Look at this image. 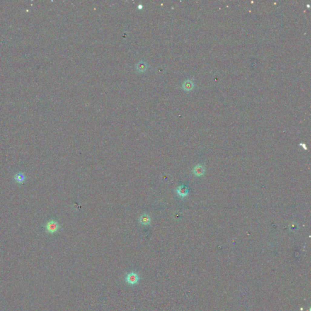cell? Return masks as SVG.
<instances>
[{
	"mask_svg": "<svg viewBox=\"0 0 311 311\" xmlns=\"http://www.w3.org/2000/svg\"><path fill=\"white\" fill-rule=\"evenodd\" d=\"M140 280L139 275L134 272H131L127 274L125 276V281L130 286H135L138 284Z\"/></svg>",
	"mask_w": 311,
	"mask_h": 311,
	"instance_id": "1",
	"label": "cell"
},
{
	"mask_svg": "<svg viewBox=\"0 0 311 311\" xmlns=\"http://www.w3.org/2000/svg\"><path fill=\"white\" fill-rule=\"evenodd\" d=\"M46 230L48 232H49L51 233H54L58 230L59 225L57 222L54 221H49V223H48V224L46 226Z\"/></svg>",
	"mask_w": 311,
	"mask_h": 311,
	"instance_id": "2",
	"label": "cell"
},
{
	"mask_svg": "<svg viewBox=\"0 0 311 311\" xmlns=\"http://www.w3.org/2000/svg\"><path fill=\"white\" fill-rule=\"evenodd\" d=\"M177 194L180 196V197H185L186 196L188 195V188L185 187V186H184V185H182V186H180L178 187V188L176 190Z\"/></svg>",
	"mask_w": 311,
	"mask_h": 311,
	"instance_id": "3",
	"label": "cell"
},
{
	"mask_svg": "<svg viewBox=\"0 0 311 311\" xmlns=\"http://www.w3.org/2000/svg\"><path fill=\"white\" fill-rule=\"evenodd\" d=\"M136 68L138 72H144L147 69L148 65L146 62L144 61H141L137 63V65H136Z\"/></svg>",
	"mask_w": 311,
	"mask_h": 311,
	"instance_id": "4",
	"label": "cell"
},
{
	"mask_svg": "<svg viewBox=\"0 0 311 311\" xmlns=\"http://www.w3.org/2000/svg\"><path fill=\"white\" fill-rule=\"evenodd\" d=\"M151 222V218L149 215L144 214L139 218V223L142 225H148Z\"/></svg>",
	"mask_w": 311,
	"mask_h": 311,
	"instance_id": "5",
	"label": "cell"
},
{
	"mask_svg": "<svg viewBox=\"0 0 311 311\" xmlns=\"http://www.w3.org/2000/svg\"><path fill=\"white\" fill-rule=\"evenodd\" d=\"M204 168L201 165H197L194 168L193 172L194 174L197 176H200L203 174L204 173Z\"/></svg>",
	"mask_w": 311,
	"mask_h": 311,
	"instance_id": "6",
	"label": "cell"
},
{
	"mask_svg": "<svg viewBox=\"0 0 311 311\" xmlns=\"http://www.w3.org/2000/svg\"><path fill=\"white\" fill-rule=\"evenodd\" d=\"M15 179L18 183H23L25 180V176L22 173H18L15 176Z\"/></svg>",
	"mask_w": 311,
	"mask_h": 311,
	"instance_id": "7",
	"label": "cell"
}]
</instances>
